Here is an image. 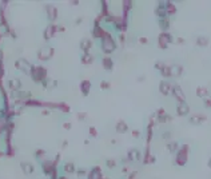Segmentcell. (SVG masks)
Segmentation results:
<instances>
[{"label":"cell","instance_id":"cell-1","mask_svg":"<svg viewBox=\"0 0 211 179\" xmlns=\"http://www.w3.org/2000/svg\"><path fill=\"white\" fill-rule=\"evenodd\" d=\"M178 111H180V114L184 115L187 112V106L186 104H180V107H178Z\"/></svg>","mask_w":211,"mask_h":179}]
</instances>
